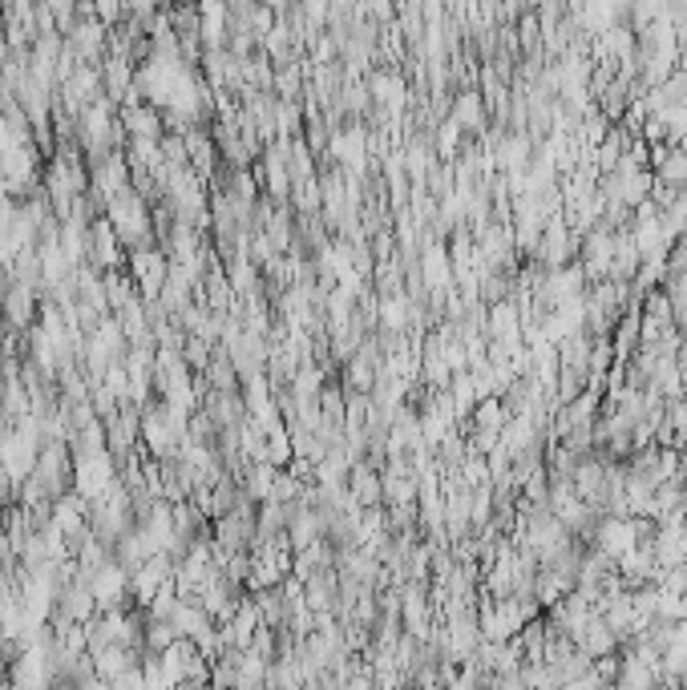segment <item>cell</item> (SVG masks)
<instances>
[{
	"label": "cell",
	"instance_id": "cell-1",
	"mask_svg": "<svg viewBox=\"0 0 687 690\" xmlns=\"http://www.w3.org/2000/svg\"><path fill=\"white\" fill-rule=\"evenodd\" d=\"M89 590H94V597H97V609H118L126 590H130V570L121 562H106L89 577Z\"/></svg>",
	"mask_w": 687,
	"mask_h": 690
},
{
	"label": "cell",
	"instance_id": "cell-2",
	"mask_svg": "<svg viewBox=\"0 0 687 690\" xmlns=\"http://www.w3.org/2000/svg\"><path fill=\"white\" fill-rule=\"evenodd\" d=\"M0 307L9 316V328H29V319H33V287L29 283H12L4 299H0Z\"/></svg>",
	"mask_w": 687,
	"mask_h": 690
}]
</instances>
